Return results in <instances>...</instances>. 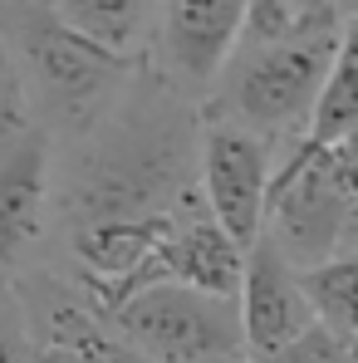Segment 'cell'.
Here are the masks:
<instances>
[{
    "mask_svg": "<svg viewBox=\"0 0 358 363\" xmlns=\"http://www.w3.org/2000/svg\"><path fill=\"white\" fill-rule=\"evenodd\" d=\"M201 196V104L142 64L128 99L60 147V236L89 226H172Z\"/></svg>",
    "mask_w": 358,
    "mask_h": 363,
    "instance_id": "1",
    "label": "cell"
},
{
    "mask_svg": "<svg viewBox=\"0 0 358 363\" xmlns=\"http://www.w3.org/2000/svg\"><path fill=\"white\" fill-rule=\"evenodd\" d=\"M40 5H60V0H40Z\"/></svg>",
    "mask_w": 358,
    "mask_h": 363,
    "instance_id": "20",
    "label": "cell"
},
{
    "mask_svg": "<svg viewBox=\"0 0 358 363\" xmlns=\"http://www.w3.org/2000/svg\"><path fill=\"white\" fill-rule=\"evenodd\" d=\"M147 285H191V290L216 295V300H240L245 245L211 211H196L177 226V236L157 250V260L147 270Z\"/></svg>",
    "mask_w": 358,
    "mask_h": 363,
    "instance_id": "9",
    "label": "cell"
},
{
    "mask_svg": "<svg viewBox=\"0 0 358 363\" xmlns=\"http://www.w3.org/2000/svg\"><path fill=\"white\" fill-rule=\"evenodd\" d=\"M299 15H349L344 0H290Z\"/></svg>",
    "mask_w": 358,
    "mask_h": 363,
    "instance_id": "17",
    "label": "cell"
},
{
    "mask_svg": "<svg viewBox=\"0 0 358 363\" xmlns=\"http://www.w3.org/2000/svg\"><path fill=\"white\" fill-rule=\"evenodd\" d=\"M162 5L167 0H60V20L94 40L99 50L133 64H152L162 35Z\"/></svg>",
    "mask_w": 358,
    "mask_h": 363,
    "instance_id": "10",
    "label": "cell"
},
{
    "mask_svg": "<svg viewBox=\"0 0 358 363\" xmlns=\"http://www.w3.org/2000/svg\"><path fill=\"white\" fill-rule=\"evenodd\" d=\"M60 231V143L35 128L0 147V285H20L40 245Z\"/></svg>",
    "mask_w": 358,
    "mask_h": 363,
    "instance_id": "5",
    "label": "cell"
},
{
    "mask_svg": "<svg viewBox=\"0 0 358 363\" xmlns=\"http://www.w3.org/2000/svg\"><path fill=\"white\" fill-rule=\"evenodd\" d=\"M275 177H280V152L260 133L226 118H201V196L206 211L245 250L270 226Z\"/></svg>",
    "mask_w": 358,
    "mask_h": 363,
    "instance_id": "6",
    "label": "cell"
},
{
    "mask_svg": "<svg viewBox=\"0 0 358 363\" xmlns=\"http://www.w3.org/2000/svg\"><path fill=\"white\" fill-rule=\"evenodd\" d=\"M40 363H74V359H69V354H55V349H45V354H40Z\"/></svg>",
    "mask_w": 358,
    "mask_h": 363,
    "instance_id": "18",
    "label": "cell"
},
{
    "mask_svg": "<svg viewBox=\"0 0 358 363\" xmlns=\"http://www.w3.org/2000/svg\"><path fill=\"white\" fill-rule=\"evenodd\" d=\"M0 363H40V339L20 285H0Z\"/></svg>",
    "mask_w": 358,
    "mask_h": 363,
    "instance_id": "14",
    "label": "cell"
},
{
    "mask_svg": "<svg viewBox=\"0 0 358 363\" xmlns=\"http://www.w3.org/2000/svg\"><path fill=\"white\" fill-rule=\"evenodd\" d=\"M250 363H358L324 324H314L309 334H299L295 344H285V349H275V354H265V359H250Z\"/></svg>",
    "mask_w": 358,
    "mask_h": 363,
    "instance_id": "15",
    "label": "cell"
},
{
    "mask_svg": "<svg viewBox=\"0 0 358 363\" xmlns=\"http://www.w3.org/2000/svg\"><path fill=\"white\" fill-rule=\"evenodd\" d=\"M319 157L329 162V172L339 177V186H344V191L358 201V138L339 143V147H329V152H319Z\"/></svg>",
    "mask_w": 358,
    "mask_h": 363,
    "instance_id": "16",
    "label": "cell"
},
{
    "mask_svg": "<svg viewBox=\"0 0 358 363\" xmlns=\"http://www.w3.org/2000/svg\"><path fill=\"white\" fill-rule=\"evenodd\" d=\"M240 324H245V349L250 359H265L299 334L319 324L314 300L304 290V270L275 245L265 231L260 241L245 250V285H240Z\"/></svg>",
    "mask_w": 358,
    "mask_h": 363,
    "instance_id": "8",
    "label": "cell"
},
{
    "mask_svg": "<svg viewBox=\"0 0 358 363\" xmlns=\"http://www.w3.org/2000/svg\"><path fill=\"white\" fill-rule=\"evenodd\" d=\"M0 30L20 60L35 123L60 147L89 138L142 74V64L99 50L94 40L64 25L55 5H40V0H0Z\"/></svg>",
    "mask_w": 358,
    "mask_h": 363,
    "instance_id": "2",
    "label": "cell"
},
{
    "mask_svg": "<svg viewBox=\"0 0 358 363\" xmlns=\"http://www.w3.org/2000/svg\"><path fill=\"white\" fill-rule=\"evenodd\" d=\"M231 363H250V354H245V359H231Z\"/></svg>",
    "mask_w": 358,
    "mask_h": 363,
    "instance_id": "19",
    "label": "cell"
},
{
    "mask_svg": "<svg viewBox=\"0 0 358 363\" xmlns=\"http://www.w3.org/2000/svg\"><path fill=\"white\" fill-rule=\"evenodd\" d=\"M40 123H35V104H30V89H25V74H20V60L0 30V147L30 138Z\"/></svg>",
    "mask_w": 358,
    "mask_h": 363,
    "instance_id": "13",
    "label": "cell"
},
{
    "mask_svg": "<svg viewBox=\"0 0 358 363\" xmlns=\"http://www.w3.org/2000/svg\"><path fill=\"white\" fill-rule=\"evenodd\" d=\"M245 10H250V0H167L157 55H152L157 74L186 99L206 104V94L221 84L240 45Z\"/></svg>",
    "mask_w": 358,
    "mask_h": 363,
    "instance_id": "7",
    "label": "cell"
},
{
    "mask_svg": "<svg viewBox=\"0 0 358 363\" xmlns=\"http://www.w3.org/2000/svg\"><path fill=\"white\" fill-rule=\"evenodd\" d=\"M358 138V20L349 15V30H344V45H339V60L329 69V84L319 94V113L309 123V138L299 143L295 157H314V152H329L339 143Z\"/></svg>",
    "mask_w": 358,
    "mask_h": 363,
    "instance_id": "11",
    "label": "cell"
},
{
    "mask_svg": "<svg viewBox=\"0 0 358 363\" xmlns=\"http://www.w3.org/2000/svg\"><path fill=\"white\" fill-rule=\"evenodd\" d=\"M108 324L152 363H231L250 354L240 300H216L191 285H147Z\"/></svg>",
    "mask_w": 358,
    "mask_h": 363,
    "instance_id": "4",
    "label": "cell"
},
{
    "mask_svg": "<svg viewBox=\"0 0 358 363\" xmlns=\"http://www.w3.org/2000/svg\"><path fill=\"white\" fill-rule=\"evenodd\" d=\"M344 30H349V15H319L275 45L236 50L221 84L206 94L201 118H226L260 133L280 152V167H285L299 152V143L309 138V123L319 113V94L339 60Z\"/></svg>",
    "mask_w": 358,
    "mask_h": 363,
    "instance_id": "3",
    "label": "cell"
},
{
    "mask_svg": "<svg viewBox=\"0 0 358 363\" xmlns=\"http://www.w3.org/2000/svg\"><path fill=\"white\" fill-rule=\"evenodd\" d=\"M304 290L314 300L319 324L358 359V250L319 265V270H309L304 275Z\"/></svg>",
    "mask_w": 358,
    "mask_h": 363,
    "instance_id": "12",
    "label": "cell"
}]
</instances>
